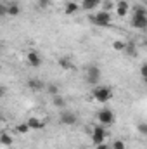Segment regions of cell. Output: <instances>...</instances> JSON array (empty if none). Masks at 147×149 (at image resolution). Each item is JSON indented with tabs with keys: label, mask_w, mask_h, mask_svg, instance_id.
Wrapping results in <instances>:
<instances>
[{
	"label": "cell",
	"mask_w": 147,
	"mask_h": 149,
	"mask_svg": "<svg viewBox=\"0 0 147 149\" xmlns=\"http://www.w3.org/2000/svg\"><path fill=\"white\" fill-rule=\"evenodd\" d=\"M28 125H30V128H31V130H42V128L45 127V123H43V121H40V120L35 118V116L28 118Z\"/></svg>",
	"instance_id": "5bb4252c"
},
{
	"label": "cell",
	"mask_w": 147,
	"mask_h": 149,
	"mask_svg": "<svg viewBox=\"0 0 147 149\" xmlns=\"http://www.w3.org/2000/svg\"><path fill=\"white\" fill-rule=\"evenodd\" d=\"M88 19H90L92 24H97V26H109L112 17H111V12H107V10H99L97 14L88 16Z\"/></svg>",
	"instance_id": "7a4b0ae2"
},
{
	"label": "cell",
	"mask_w": 147,
	"mask_h": 149,
	"mask_svg": "<svg viewBox=\"0 0 147 149\" xmlns=\"http://www.w3.org/2000/svg\"><path fill=\"white\" fill-rule=\"evenodd\" d=\"M126 12H128V2H125V0L118 2V5H116V14H118L119 17H125Z\"/></svg>",
	"instance_id": "7c38bea8"
},
{
	"label": "cell",
	"mask_w": 147,
	"mask_h": 149,
	"mask_svg": "<svg viewBox=\"0 0 147 149\" xmlns=\"http://www.w3.org/2000/svg\"><path fill=\"white\" fill-rule=\"evenodd\" d=\"M111 148H112V149H126V146H125V142H123V141H119V139H118V141H114V142L111 144Z\"/></svg>",
	"instance_id": "603a6c76"
},
{
	"label": "cell",
	"mask_w": 147,
	"mask_h": 149,
	"mask_svg": "<svg viewBox=\"0 0 147 149\" xmlns=\"http://www.w3.org/2000/svg\"><path fill=\"white\" fill-rule=\"evenodd\" d=\"M125 54L130 56V57H137L139 56V49L133 42H126V47H125Z\"/></svg>",
	"instance_id": "8fae6325"
},
{
	"label": "cell",
	"mask_w": 147,
	"mask_h": 149,
	"mask_svg": "<svg viewBox=\"0 0 147 149\" xmlns=\"http://www.w3.org/2000/svg\"><path fill=\"white\" fill-rule=\"evenodd\" d=\"M47 92L52 94V97H54V95H59V87H57L55 83H49V85H47Z\"/></svg>",
	"instance_id": "44dd1931"
},
{
	"label": "cell",
	"mask_w": 147,
	"mask_h": 149,
	"mask_svg": "<svg viewBox=\"0 0 147 149\" xmlns=\"http://www.w3.org/2000/svg\"><path fill=\"white\" fill-rule=\"evenodd\" d=\"M0 144H2V146H5V148H9V146H12V144H14V139H12V137L3 130V132H2V135H0Z\"/></svg>",
	"instance_id": "9a60e30c"
},
{
	"label": "cell",
	"mask_w": 147,
	"mask_h": 149,
	"mask_svg": "<svg viewBox=\"0 0 147 149\" xmlns=\"http://www.w3.org/2000/svg\"><path fill=\"white\" fill-rule=\"evenodd\" d=\"M132 26L135 30H147V10L144 7H135L133 9V17H132Z\"/></svg>",
	"instance_id": "6da1fadb"
},
{
	"label": "cell",
	"mask_w": 147,
	"mask_h": 149,
	"mask_svg": "<svg viewBox=\"0 0 147 149\" xmlns=\"http://www.w3.org/2000/svg\"><path fill=\"white\" fill-rule=\"evenodd\" d=\"M21 12V7L17 2H9V3H2L0 5V14L2 16H10V17H16L19 16Z\"/></svg>",
	"instance_id": "277c9868"
},
{
	"label": "cell",
	"mask_w": 147,
	"mask_h": 149,
	"mask_svg": "<svg viewBox=\"0 0 147 149\" xmlns=\"http://www.w3.org/2000/svg\"><path fill=\"white\" fill-rule=\"evenodd\" d=\"M125 47H126V42H121V40L112 42V49L118 50V52H125Z\"/></svg>",
	"instance_id": "ffe728a7"
},
{
	"label": "cell",
	"mask_w": 147,
	"mask_h": 149,
	"mask_svg": "<svg viewBox=\"0 0 147 149\" xmlns=\"http://www.w3.org/2000/svg\"><path fill=\"white\" fill-rule=\"evenodd\" d=\"M140 76H142L144 80H147V63L140 66Z\"/></svg>",
	"instance_id": "cb8c5ba5"
},
{
	"label": "cell",
	"mask_w": 147,
	"mask_h": 149,
	"mask_svg": "<svg viewBox=\"0 0 147 149\" xmlns=\"http://www.w3.org/2000/svg\"><path fill=\"white\" fill-rule=\"evenodd\" d=\"M99 80H101V68L95 66V64L88 66V70H87V81H88L90 85L97 87V85H99Z\"/></svg>",
	"instance_id": "5b68a950"
},
{
	"label": "cell",
	"mask_w": 147,
	"mask_h": 149,
	"mask_svg": "<svg viewBox=\"0 0 147 149\" xmlns=\"http://www.w3.org/2000/svg\"><path fill=\"white\" fill-rule=\"evenodd\" d=\"M59 120H61L62 125H69V127H71V125H76L78 116H76L73 111H68V109H66V111H62L59 114Z\"/></svg>",
	"instance_id": "9c48e42d"
},
{
	"label": "cell",
	"mask_w": 147,
	"mask_h": 149,
	"mask_svg": "<svg viewBox=\"0 0 147 149\" xmlns=\"http://www.w3.org/2000/svg\"><path fill=\"white\" fill-rule=\"evenodd\" d=\"M97 120L101 121V125H112L114 123V113L112 109L109 108H104V109H101V111L97 113Z\"/></svg>",
	"instance_id": "8992f818"
},
{
	"label": "cell",
	"mask_w": 147,
	"mask_h": 149,
	"mask_svg": "<svg viewBox=\"0 0 147 149\" xmlns=\"http://www.w3.org/2000/svg\"><path fill=\"white\" fill-rule=\"evenodd\" d=\"M26 61H28V64H30L31 68H40V66L43 64V59H42V56L38 54L37 50H30V52L26 54Z\"/></svg>",
	"instance_id": "ba28073f"
},
{
	"label": "cell",
	"mask_w": 147,
	"mask_h": 149,
	"mask_svg": "<svg viewBox=\"0 0 147 149\" xmlns=\"http://www.w3.org/2000/svg\"><path fill=\"white\" fill-rule=\"evenodd\" d=\"M57 63H59V66H61L62 70H73V61H71L69 57H61Z\"/></svg>",
	"instance_id": "e0dca14e"
},
{
	"label": "cell",
	"mask_w": 147,
	"mask_h": 149,
	"mask_svg": "<svg viewBox=\"0 0 147 149\" xmlns=\"http://www.w3.org/2000/svg\"><path fill=\"white\" fill-rule=\"evenodd\" d=\"M95 149H112L109 146V144H104V142H102V144H99V146H95Z\"/></svg>",
	"instance_id": "4316f807"
},
{
	"label": "cell",
	"mask_w": 147,
	"mask_h": 149,
	"mask_svg": "<svg viewBox=\"0 0 147 149\" xmlns=\"http://www.w3.org/2000/svg\"><path fill=\"white\" fill-rule=\"evenodd\" d=\"M137 130H139V134H142V135H146L147 137V121L139 123V125H137Z\"/></svg>",
	"instance_id": "7402d4cb"
},
{
	"label": "cell",
	"mask_w": 147,
	"mask_h": 149,
	"mask_svg": "<svg viewBox=\"0 0 147 149\" xmlns=\"http://www.w3.org/2000/svg\"><path fill=\"white\" fill-rule=\"evenodd\" d=\"M112 7H114V3H112V2H104V3H102V10H107V12H109Z\"/></svg>",
	"instance_id": "d4e9b609"
},
{
	"label": "cell",
	"mask_w": 147,
	"mask_h": 149,
	"mask_svg": "<svg viewBox=\"0 0 147 149\" xmlns=\"http://www.w3.org/2000/svg\"><path fill=\"white\" fill-rule=\"evenodd\" d=\"M104 139H106V127H104V125L94 127V130H92V142H94L95 146H99V144L104 142Z\"/></svg>",
	"instance_id": "52a82bcc"
},
{
	"label": "cell",
	"mask_w": 147,
	"mask_h": 149,
	"mask_svg": "<svg viewBox=\"0 0 147 149\" xmlns=\"http://www.w3.org/2000/svg\"><path fill=\"white\" fill-rule=\"evenodd\" d=\"M50 5V0H38V7H42V9H47Z\"/></svg>",
	"instance_id": "484cf974"
},
{
	"label": "cell",
	"mask_w": 147,
	"mask_h": 149,
	"mask_svg": "<svg viewBox=\"0 0 147 149\" xmlns=\"http://www.w3.org/2000/svg\"><path fill=\"white\" fill-rule=\"evenodd\" d=\"M52 104L57 106V108H64V106H66V99H64L62 95H54V97H52Z\"/></svg>",
	"instance_id": "ac0fdd59"
},
{
	"label": "cell",
	"mask_w": 147,
	"mask_h": 149,
	"mask_svg": "<svg viewBox=\"0 0 147 149\" xmlns=\"http://www.w3.org/2000/svg\"><path fill=\"white\" fill-rule=\"evenodd\" d=\"M92 95H94L99 102H107V101H111V97H112V90H111L109 87H101V85H97V87L92 90Z\"/></svg>",
	"instance_id": "3957f363"
},
{
	"label": "cell",
	"mask_w": 147,
	"mask_h": 149,
	"mask_svg": "<svg viewBox=\"0 0 147 149\" xmlns=\"http://www.w3.org/2000/svg\"><path fill=\"white\" fill-rule=\"evenodd\" d=\"M146 81H147V80H146Z\"/></svg>",
	"instance_id": "83f0119b"
},
{
	"label": "cell",
	"mask_w": 147,
	"mask_h": 149,
	"mask_svg": "<svg viewBox=\"0 0 147 149\" xmlns=\"http://www.w3.org/2000/svg\"><path fill=\"white\" fill-rule=\"evenodd\" d=\"M97 5H102V0H81V7L85 10H92Z\"/></svg>",
	"instance_id": "4fadbf2b"
},
{
	"label": "cell",
	"mask_w": 147,
	"mask_h": 149,
	"mask_svg": "<svg viewBox=\"0 0 147 149\" xmlns=\"http://www.w3.org/2000/svg\"><path fill=\"white\" fill-rule=\"evenodd\" d=\"M28 88H31V90H35V92H38V90H42V88H47V85L42 81V80H38V78H31V80H28Z\"/></svg>",
	"instance_id": "30bf717a"
},
{
	"label": "cell",
	"mask_w": 147,
	"mask_h": 149,
	"mask_svg": "<svg viewBox=\"0 0 147 149\" xmlns=\"http://www.w3.org/2000/svg\"><path fill=\"white\" fill-rule=\"evenodd\" d=\"M80 7H81V5H78L74 0H71V2H68V3H66V7H64V12H66V14H74V12L80 9Z\"/></svg>",
	"instance_id": "2e32d148"
},
{
	"label": "cell",
	"mask_w": 147,
	"mask_h": 149,
	"mask_svg": "<svg viewBox=\"0 0 147 149\" xmlns=\"http://www.w3.org/2000/svg\"><path fill=\"white\" fill-rule=\"evenodd\" d=\"M31 128H30V125H28V121H24V123H19V125H16V132L17 134H26V132H30Z\"/></svg>",
	"instance_id": "d6986e66"
}]
</instances>
